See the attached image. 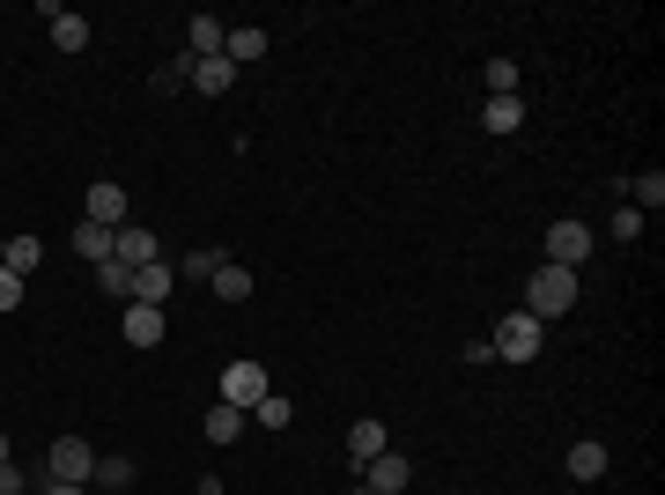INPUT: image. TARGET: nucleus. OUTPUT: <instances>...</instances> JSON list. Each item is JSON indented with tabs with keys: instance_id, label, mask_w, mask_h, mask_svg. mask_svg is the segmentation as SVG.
<instances>
[{
	"instance_id": "nucleus-1",
	"label": "nucleus",
	"mask_w": 665,
	"mask_h": 495,
	"mask_svg": "<svg viewBox=\"0 0 665 495\" xmlns=\"http://www.w3.org/2000/svg\"><path fill=\"white\" fill-rule=\"evenodd\" d=\"M570 304H576V274H570V267H547V259H540V267L525 274V310H533V318L547 326V318H562Z\"/></svg>"
},
{
	"instance_id": "nucleus-2",
	"label": "nucleus",
	"mask_w": 665,
	"mask_h": 495,
	"mask_svg": "<svg viewBox=\"0 0 665 495\" xmlns=\"http://www.w3.org/2000/svg\"><path fill=\"white\" fill-rule=\"evenodd\" d=\"M547 341V326L533 318V310H511V318H495V333H488V347H495V363H533Z\"/></svg>"
},
{
	"instance_id": "nucleus-3",
	"label": "nucleus",
	"mask_w": 665,
	"mask_h": 495,
	"mask_svg": "<svg viewBox=\"0 0 665 495\" xmlns=\"http://www.w3.org/2000/svg\"><path fill=\"white\" fill-rule=\"evenodd\" d=\"M267 392H273V377H267V363H252V355H237V363L222 370V406H244V414H252Z\"/></svg>"
},
{
	"instance_id": "nucleus-4",
	"label": "nucleus",
	"mask_w": 665,
	"mask_h": 495,
	"mask_svg": "<svg viewBox=\"0 0 665 495\" xmlns=\"http://www.w3.org/2000/svg\"><path fill=\"white\" fill-rule=\"evenodd\" d=\"M90 473H96L90 436H52V481H67V488H90Z\"/></svg>"
},
{
	"instance_id": "nucleus-5",
	"label": "nucleus",
	"mask_w": 665,
	"mask_h": 495,
	"mask_svg": "<svg viewBox=\"0 0 665 495\" xmlns=\"http://www.w3.org/2000/svg\"><path fill=\"white\" fill-rule=\"evenodd\" d=\"M584 259H592V229H584V222H555V229H547V267H584Z\"/></svg>"
},
{
	"instance_id": "nucleus-6",
	"label": "nucleus",
	"mask_w": 665,
	"mask_h": 495,
	"mask_svg": "<svg viewBox=\"0 0 665 495\" xmlns=\"http://www.w3.org/2000/svg\"><path fill=\"white\" fill-rule=\"evenodd\" d=\"M82 222H96V229H126V192L112 186V178H96V186L82 192Z\"/></svg>"
},
{
	"instance_id": "nucleus-7",
	"label": "nucleus",
	"mask_w": 665,
	"mask_h": 495,
	"mask_svg": "<svg viewBox=\"0 0 665 495\" xmlns=\"http://www.w3.org/2000/svg\"><path fill=\"white\" fill-rule=\"evenodd\" d=\"M171 296H178V267H171V259H149V267H133V304H171Z\"/></svg>"
},
{
	"instance_id": "nucleus-8",
	"label": "nucleus",
	"mask_w": 665,
	"mask_h": 495,
	"mask_svg": "<svg viewBox=\"0 0 665 495\" xmlns=\"http://www.w3.org/2000/svg\"><path fill=\"white\" fill-rule=\"evenodd\" d=\"M407 481H415V465L399 459V451H377V459L363 465V488H370V495H399Z\"/></svg>"
},
{
	"instance_id": "nucleus-9",
	"label": "nucleus",
	"mask_w": 665,
	"mask_h": 495,
	"mask_svg": "<svg viewBox=\"0 0 665 495\" xmlns=\"http://www.w3.org/2000/svg\"><path fill=\"white\" fill-rule=\"evenodd\" d=\"M267 52H273V37L259 31V23H237V31L222 37V60L230 67H252V60H267Z\"/></svg>"
},
{
	"instance_id": "nucleus-10",
	"label": "nucleus",
	"mask_w": 665,
	"mask_h": 495,
	"mask_svg": "<svg viewBox=\"0 0 665 495\" xmlns=\"http://www.w3.org/2000/svg\"><path fill=\"white\" fill-rule=\"evenodd\" d=\"M119 333H126V347H155V341H163V310H155V304H126L119 310Z\"/></svg>"
},
{
	"instance_id": "nucleus-11",
	"label": "nucleus",
	"mask_w": 665,
	"mask_h": 495,
	"mask_svg": "<svg viewBox=\"0 0 665 495\" xmlns=\"http://www.w3.org/2000/svg\"><path fill=\"white\" fill-rule=\"evenodd\" d=\"M112 259H119L126 274H133V267H149V259H155V229H141V222H126L119 237H112Z\"/></svg>"
},
{
	"instance_id": "nucleus-12",
	"label": "nucleus",
	"mask_w": 665,
	"mask_h": 495,
	"mask_svg": "<svg viewBox=\"0 0 665 495\" xmlns=\"http://www.w3.org/2000/svg\"><path fill=\"white\" fill-rule=\"evenodd\" d=\"M377 451H393V429H385L377 414H363V422L348 429V459H355V465H370Z\"/></svg>"
},
{
	"instance_id": "nucleus-13",
	"label": "nucleus",
	"mask_w": 665,
	"mask_h": 495,
	"mask_svg": "<svg viewBox=\"0 0 665 495\" xmlns=\"http://www.w3.org/2000/svg\"><path fill=\"white\" fill-rule=\"evenodd\" d=\"M606 444L599 436H584V444H570V481H584V488H592V481H606Z\"/></svg>"
},
{
	"instance_id": "nucleus-14",
	"label": "nucleus",
	"mask_w": 665,
	"mask_h": 495,
	"mask_svg": "<svg viewBox=\"0 0 665 495\" xmlns=\"http://www.w3.org/2000/svg\"><path fill=\"white\" fill-rule=\"evenodd\" d=\"M45 23H52V45H60V52H90V23H82L74 8H45Z\"/></svg>"
},
{
	"instance_id": "nucleus-15",
	"label": "nucleus",
	"mask_w": 665,
	"mask_h": 495,
	"mask_svg": "<svg viewBox=\"0 0 665 495\" xmlns=\"http://www.w3.org/2000/svg\"><path fill=\"white\" fill-rule=\"evenodd\" d=\"M222 23H214V15H192V23H185V52H192V60H222Z\"/></svg>"
},
{
	"instance_id": "nucleus-16",
	"label": "nucleus",
	"mask_w": 665,
	"mask_h": 495,
	"mask_svg": "<svg viewBox=\"0 0 665 495\" xmlns=\"http://www.w3.org/2000/svg\"><path fill=\"white\" fill-rule=\"evenodd\" d=\"M0 267H8L15 281H31L37 267H45V245H37V237H8V259H0Z\"/></svg>"
},
{
	"instance_id": "nucleus-17",
	"label": "nucleus",
	"mask_w": 665,
	"mask_h": 495,
	"mask_svg": "<svg viewBox=\"0 0 665 495\" xmlns=\"http://www.w3.org/2000/svg\"><path fill=\"white\" fill-rule=\"evenodd\" d=\"M244 422H252L244 406H222V400H214V406H208V444H237Z\"/></svg>"
},
{
	"instance_id": "nucleus-18",
	"label": "nucleus",
	"mask_w": 665,
	"mask_h": 495,
	"mask_svg": "<svg viewBox=\"0 0 665 495\" xmlns=\"http://www.w3.org/2000/svg\"><path fill=\"white\" fill-rule=\"evenodd\" d=\"M112 237H119V229H96V222H74V251H82L90 267H104V259H112Z\"/></svg>"
},
{
	"instance_id": "nucleus-19",
	"label": "nucleus",
	"mask_w": 665,
	"mask_h": 495,
	"mask_svg": "<svg viewBox=\"0 0 665 495\" xmlns=\"http://www.w3.org/2000/svg\"><path fill=\"white\" fill-rule=\"evenodd\" d=\"M214 296H222V304H244V296H252V274H244L237 259H222V267H214V281H208Z\"/></svg>"
},
{
	"instance_id": "nucleus-20",
	"label": "nucleus",
	"mask_w": 665,
	"mask_h": 495,
	"mask_svg": "<svg viewBox=\"0 0 665 495\" xmlns=\"http://www.w3.org/2000/svg\"><path fill=\"white\" fill-rule=\"evenodd\" d=\"M230 82H237V67H230V60H192V90H200V96H222Z\"/></svg>"
},
{
	"instance_id": "nucleus-21",
	"label": "nucleus",
	"mask_w": 665,
	"mask_h": 495,
	"mask_svg": "<svg viewBox=\"0 0 665 495\" xmlns=\"http://www.w3.org/2000/svg\"><path fill=\"white\" fill-rule=\"evenodd\" d=\"M481 126H488V133H517V126H525V104H517V96H488Z\"/></svg>"
},
{
	"instance_id": "nucleus-22",
	"label": "nucleus",
	"mask_w": 665,
	"mask_h": 495,
	"mask_svg": "<svg viewBox=\"0 0 665 495\" xmlns=\"http://www.w3.org/2000/svg\"><path fill=\"white\" fill-rule=\"evenodd\" d=\"M90 488H133V459H96V473H90Z\"/></svg>"
},
{
	"instance_id": "nucleus-23",
	"label": "nucleus",
	"mask_w": 665,
	"mask_h": 495,
	"mask_svg": "<svg viewBox=\"0 0 665 495\" xmlns=\"http://www.w3.org/2000/svg\"><path fill=\"white\" fill-rule=\"evenodd\" d=\"M629 192H635V200H629L635 215H643V208H665V170H643V178H629Z\"/></svg>"
},
{
	"instance_id": "nucleus-24",
	"label": "nucleus",
	"mask_w": 665,
	"mask_h": 495,
	"mask_svg": "<svg viewBox=\"0 0 665 495\" xmlns=\"http://www.w3.org/2000/svg\"><path fill=\"white\" fill-rule=\"evenodd\" d=\"M222 259H230V251L200 245V251H185V259H178V274H185V281H214V267H222Z\"/></svg>"
},
{
	"instance_id": "nucleus-25",
	"label": "nucleus",
	"mask_w": 665,
	"mask_h": 495,
	"mask_svg": "<svg viewBox=\"0 0 665 495\" xmlns=\"http://www.w3.org/2000/svg\"><path fill=\"white\" fill-rule=\"evenodd\" d=\"M252 422H259V429H289V422H296V406L281 400V392H267V400L252 406Z\"/></svg>"
},
{
	"instance_id": "nucleus-26",
	"label": "nucleus",
	"mask_w": 665,
	"mask_h": 495,
	"mask_svg": "<svg viewBox=\"0 0 665 495\" xmlns=\"http://www.w3.org/2000/svg\"><path fill=\"white\" fill-rule=\"evenodd\" d=\"M96 288H104V296H119V304H133V274H126L119 259H104V267H96Z\"/></svg>"
},
{
	"instance_id": "nucleus-27",
	"label": "nucleus",
	"mask_w": 665,
	"mask_h": 495,
	"mask_svg": "<svg viewBox=\"0 0 665 495\" xmlns=\"http://www.w3.org/2000/svg\"><path fill=\"white\" fill-rule=\"evenodd\" d=\"M481 82H488V96H517V60H488Z\"/></svg>"
},
{
	"instance_id": "nucleus-28",
	"label": "nucleus",
	"mask_w": 665,
	"mask_h": 495,
	"mask_svg": "<svg viewBox=\"0 0 665 495\" xmlns=\"http://www.w3.org/2000/svg\"><path fill=\"white\" fill-rule=\"evenodd\" d=\"M635 229H643V215H635V208H614V245H635Z\"/></svg>"
},
{
	"instance_id": "nucleus-29",
	"label": "nucleus",
	"mask_w": 665,
	"mask_h": 495,
	"mask_svg": "<svg viewBox=\"0 0 665 495\" xmlns=\"http://www.w3.org/2000/svg\"><path fill=\"white\" fill-rule=\"evenodd\" d=\"M15 304H23V281H15V274H8V267H0V318H8V310H15Z\"/></svg>"
},
{
	"instance_id": "nucleus-30",
	"label": "nucleus",
	"mask_w": 665,
	"mask_h": 495,
	"mask_svg": "<svg viewBox=\"0 0 665 495\" xmlns=\"http://www.w3.org/2000/svg\"><path fill=\"white\" fill-rule=\"evenodd\" d=\"M0 495H23V473H15V459L0 465Z\"/></svg>"
},
{
	"instance_id": "nucleus-31",
	"label": "nucleus",
	"mask_w": 665,
	"mask_h": 495,
	"mask_svg": "<svg viewBox=\"0 0 665 495\" xmlns=\"http://www.w3.org/2000/svg\"><path fill=\"white\" fill-rule=\"evenodd\" d=\"M192 495H230V488H222V481H214V473H200V488H192Z\"/></svg>"
},
{
	"instance_id": "nucleus-32",
	"label": "nucleus",
	"mask_w": 665,
	"mask_h": 495,
	"mask_svg": "<svg viewBox=\"0 0 665 495\" xmlns=\"http://www.w3.org/2000/svg\"><path fill=\"white\" fill-rule=\"evenodd\" d=\"M45 495H90V488H67V481H45Z\"/></svg>"
},
{
	"instance_id": "nucleus-33",
	"label": "nucleus",
	"mask_w": 665,
	"mask_h": 495,
	"mask_svg": "<svg viewBox=\"0 0 665 495\" xmlns=\"http://www.w3.org/2000/svg\"><path fill=\"white\" fill-rule=\"evenodd\" d=\"M8 459H15V451H8V436H0V465H8Z\"/></svg>"
},
{
	"instance_id": "nucleus-34",
	"label": "nucleus",
	"mask_w": 665,
	"mask_h": 495,
	"mask_svg": "<svg viewBox=\"0 0 665 495\" xmlns=\"http://www.w3.org/2000/svg\"><path fill=\"white\" fill-rule=\"evenodd\" d=\"M0 259H8V245H0Z\"/></svg>"
}]
</instances>
